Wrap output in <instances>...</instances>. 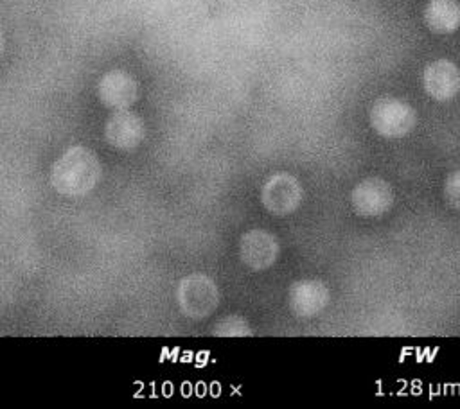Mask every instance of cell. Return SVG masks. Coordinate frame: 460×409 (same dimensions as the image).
Instances as JSON below:
<instances>
[{
    "instance_id": "cell-1",
    "label": "cell",
    "mask_w": 460,
    "mask_h": 409,
    "mask_svg": "<svg viewBox=\"0 0 460 409\" xmlns=\"http://www.w3.org/2000/svg\"><path fill=\"white\" fill-rule=\"evenodd\" d=\"M368 120L377 135L385 138H401L415 127L417 113L402 99L381 97L372 104Z\"/></svg>"
},
{
    "instance_id": "cell-2",
    "label": "cell",
    "mask_w": 460,
    "mask_h": 409,
    "mask_svg": "<svg viewBox=\"0 0 460 409\" xmlns=\"http://www.w3.org/2000/svg\"><path fill=\"white\" fill-rule=\"evenodd\" d=\"M352 208L363 217H379L394 204L392 185L377 176H370L356 183L350 192Z\"/></svg>"
},
{
    "instance_id": "cell-3",
    "label": "cell",
    "mask_w": 460,
    "mask_h": 409,
    "mask_svg": "<svg viewBox=\"0 0 460 409\" xmlns=\"http://www.w3.org/2000/svg\"><path fill=\"white\" fill-rule=\"evenodd\" d=\"M424 91L438 100H451L460 93V68L451 59H435L422 72Z\"/></svg>"
},
{
    "instance_id": "cell-4",
    "label": "cell",
    "mask_w": 460,
    "mask_h": 409,
    "mask_svg": "<svg viewBox=\"0 0 460 409\" xmlns=\"http://www.w3.org/2000/svg\"><path fill=\"white\" fill-rule=\"evenodd\" d=\"M329 289L318 280L296 282L291 289V307L298 316L311 318L320 314L329 303Z\"/></svg>"
},
{
    "instance_id": "cell-5",
    "label": "cell",
    "mask_w": 460,
    "mask_h": 409,
    "mask_svg": "<svg viewBox=\"0 0 460 409\" xmlns=\"http://www.w3.org/2000/svg\"><path fill=\"white\" fill-rule=\"evenodd\" d=\"M302 199V188L298 181L288 174H280L268 183L264 203L277 213L291 212Z\"/></svg>"
},
{
    "instance_id": "cell-6",
    "label": "cell",
    "mask_w": 460,
    "mask_h": 409,
    "mask_svg": "<svg viewBox=\"0 0 460 409\" xmlns=\"http://www.w3.org/2000/svg\"><path fill=\"white\" fill-rule=\"evenodd\" d=\"M422 16L429 30L451 34L460 27V4L458 0H428Z\"/></svg>"
},
{
    "instance_id": "cell-7",
    "label": "cell",
    "mask_w": 460,
    "mask_h": 409,
    "mask_svg": "<svg viewBox=\"0 0 460 409\" xmlns=\"http://www.w3.org/2000/svg\"><path fill=\"white\" fill-rule=\"evenodd\" d=\"M101 95L104 97V100L108 104L124 106L133 100L135 84L128 75H124L120 72H113V74L106 75L104 81L101 83Z\"/></svg>"
},
{
    "instance_id": "cell-8",
    "label": "cell",
    "mask_w": 460,
    "mask_h": 409,
    "mask_svg": "<svg viewBox=\"0 0 460 409\" xmlns=\"http://www.w3.org/2000/svg\"><path fill=\"white\" fill-rule=\"evenodd\" d=\"M442 194L449 206H453L455 210H460V169H456L446 176Z\"/></svg>"
}]
</instances>
